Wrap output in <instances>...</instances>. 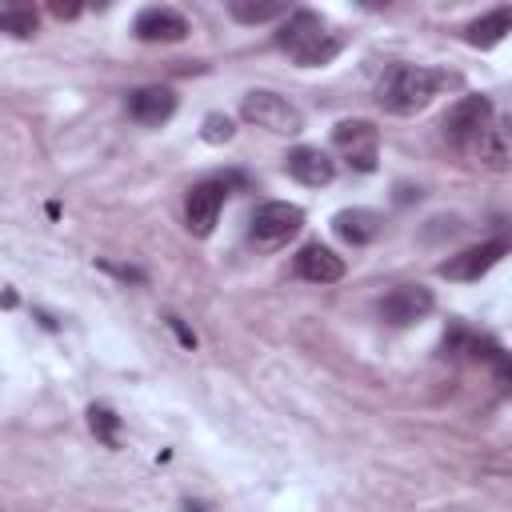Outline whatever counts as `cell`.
Returning a JSON list of instances; mask_svg holds the SVG:
<instances>
[{
    "instance_id": "cell-19",
    "label": "cell",
    "mask_w": 512,
    "mask_h": 512,
    "mask_svg": "<svg viewBox=\"0 0 512 512\" xmlns=\"http://www.w3.org/2000/svg\"><path fill=\"white\" fill-rule=\"evenodd\" d=\"M88 424H92V432H96L108 448H116V444H120V416H116L112 408L92 404V408H88Z\"/></svg>"
},
{
    "instance_id": "cell-16",
    "label": "cell",
    "mask_w": 512,
    "mask_h": 512,
    "mask_svg": "<svg viewBox=\"0 0 512 512\" xmlns=\"http://www.w3.org/2000/svg\"><path fill=\"white\" fill-rule=\"evenodd\" d=\"M508 32H512V8L504 4V8H492V12L476 16V20L464 28V40H468L472 48H496Z\"/></svg>"
},
{
    "instance_id": "cell-17",
    "label": "cell",
    "mask_w": 512,
    "mask_h": 512,
    "mask_svg": "<svg viewBox=\"0 0 512 512\" xmlns=\"http://www.w3.org/2000/svg\"><path fill=\"white\" fill-rule=\"evenodd\" d=\"M228 12L240 24H268V20L288 16V8L280 0H228Z\"/></svg>"
},
{
    "instance_id": "cell-22",
    "label": "cell",
    "mask_w": 512,
    "mask_h": 512,
    "mask_svg": "<svg viewBox=\"0 0 512 512\" xmlns=\"http://www.w3.org/2000/svg\"><path fill=\"white\" fill-rule=\"evenodd\" d=\"M52 16L56 20H72V16H80V4L76 0H68V4L64 0H52Z\"/></svg>"
},
{
    "instance_id": "cell-9",
    "label": "cell",
    "mask_w": 512,
    "mask_h": 512,
    "mask_svg": "<svg viewBox=\"0 0 512 512\" xmlns=\"http://www.w3.org/2000/svg\"><path fill=\"white\" fill-rule=\"evenodd\" d=\"M508 252V240H484V244H476V248H464V252H456V256H448L444 264H440V276H448V280H480L500 256Z\"/></svg>"
},
{
    "instance_id": "cell-3",
    "label": "cell",
    "mask_w": 512,
    "mask_h": 512,
    "mask_svg": "<svg viewBox=\"0 0 512 512\" xmlns=\"http://www.w3.org/2000/svg\"><path fill=\"white\" fill-rule=\"evenodd\" d=\"M240 116H244L248 124H256V128L276 132V136H296V132H304L300 108H296L288 96L268 92V88H252V92L240 100Z\"/></svg>"
},
{
    "instance_id": "cell-18",
    "label": "cell",
    "mask_w": 512,
    "mask_h": 512,
    "mask_svg": "<svg viewBox=\"0 0 512 512\" xmlns=\"http://www.w3.org/2000/svg\"><path fill=\"white\" fill-rule=\"evenodd\" d=\"M36 24H40V16H36V8H24V4H12V8H4V12H0V28H4L8 36H16V40H24V36H32V32H36Z\"/></svg>"
},
{
    "instance_id": "cell-10",
    "label": "cell",
    "mask_w": 512,
    "mask_h": 512,
    "mask_svg": "<svg viewBox=\"0 0 512 512\" xmlns=\"http://www.w3.org/2000/svg\"><path fill=\"white\" fill-rule=\"evenodd\" d=\"M124 108H128V116H132L136 124H144V128H160V124L176 112V92L164 88V84H148V88L128 92Z\"/></svg>"
},
{
    "instance_id": "cell-20",
    "label": "cell",
    "mask_w": 512,
    "mask_h": 512,
    "mask_svg": "<svg viewBox=\"0 0 512 512\" xmlns=\"http://www.w3.org/2000/svg\"><path fill=\"white\" fill-rule=\"evenodd\" d=\"M200 136H204L208 144H228V140L236 136V128H232V120H228V116L212 112V116H204V128H200Z\"/></svg>"
},
{
    "instance_id": "cell-2",
    "label": "cell",
    "mask_w": 512,
    "mask_h": 512,
    "mask_svg": "<svg viewBox=\"0 0 512 512\" xmlns=\"http://www.w3.org/2000/svg\"><path fill=\"white\" fill-rule=\"evenodd\" d=\"M276 48H284L300 68H320L340 52V36L324 28V20L308 8H296L284 16L276 32Z\"/></svg>"
},
{
    "instance_id": "cell-7",
    "label": "cell",
    "mask_w": 512,
    "mask_h": 512,
    "mask_svg": "<svg viewBox=\"0 0 512 512\" xmlns=\"http://www.w3.org/2000/svg\"><path fill=\"white\" fill-rule=\"evenodd\" d=\"M224 196H228V180H200L192 184L188 192V204H184V220H188V232L192 236H212L220 212H224Z\"/></svg>"
},
{
    "instance_id": "cell-6",
    "label": "cell",
    "mask_w": 512,
    "mask_h": 512,
    "mask_svg": "<svg viewBox=\"0 0 512 512\" xmlns=\"http://www.w3.org/2000/svg\"><path fill=\"white\" fill-rule=\"evenodd\" d=\"M332 144L356 172H372L380 160V132L372 120H340L332 128Z\"/></svg>"
},
{
    "instance_id": "cell-5",
    "label": "cell",
    "mask_w": 512,
    "mask_h": 512,
    "mask_svg": "<svg viewBox=\"0 0 512 512\" xmlns=\"http://www.w3.org/2000/svg\"><path fill=\"white\" fill-rule=\"evenodd\" d=\"M304 228V208L300 204H288V200H268L252 212L248 220V236L260 244V248H280L288 244L296 232Z\"/></svg>"
},
{
    "instance_id": "cell-4",
    "label": "cell",
    "mask_w": 512,
    "mask_h": 512,
    "mask_svg": "<svg viewBox=\"0 0 512 512\" xmlns=\"http://www.w3.org/2000/svg\"><path fill=\"white\" fill-rule=\"evenodd\" d=\"M492 120H496L492 100L480 96V92H472V96H464V100H456V104L448 108V116L440 120V136H444L452 148H476Z\"/></svg>"
},
{
    "instance_id": "cell-21",
    "label": "cell",
    "mask_w": 512,
    "mask_h": 512,
    "mask_svg": "<svg viewBox=\"0 0 512 512\" xmlns=\"http://www.w3.org/2000/svg\"><path fill=\"white\" fill-rule=\"evenodd\" d=\"M484 360L492 364V380H496L504 392H512V352H500V348H492Z\"/></svg>"
},
{
    "instance_id": "cell-12",
    "label": "cell",
    "mask_w": 512,
    "mask_h": 512,
    "mask_svg": "<svg viewBox=\"0 0 512 512\" xmlns=\"http://www.w3.org/2000/svg\"><path fill=\"white\" fill-rule=\"evenodd\" d=\"M136 36L140 40H160V44H176V40H184L188 36V20H184V12H176V8H168V4H152V8H144L140 16H136Z\"/></svg>"
},
{
    "instance_id": "cell-14",
    "label": "cell",
    "mask_w": 512,
    "mask_h": 512,
    "mask_svg": "<svg viewBox=\"0 0 512 512\" xmlns=\"http://www.w3.org/2000/svg\"><path fill=\"white\" fill-rule=\"evenodd\" d=\"M476 156L492 172H508L512 168V116H500V120L488 124V132L476 144Z\"/></svg>"
},
{
    "instance_id": "cell-15",
    "label": "cell",
    "mask_w": 512,
    "mask_h": 512,
    "mask_svg": "<svg viewBox=\"0 0 512 512\" xmlns=\"http://www.w3.org/2000/svg\"><path fill=\"white\" fill-rule=\"evenodd\" d=\"M332 232H336L344 244L364 248V244L376 240V232H380V216H376L372 208H340V212L332 216Z\"/></svg>"
},
{
    "instance_id": "cell-13",
    "label": "cell",
    "mask_w": 512,
    "mask_h": 512,
    "mask_svg": "<svg viewBox=\"0 0 512 512\" xmlns=\"http://www.w3.org/2000/svg\"><path fill=\"white\" fill-rule=\"evenodd\" d=\"M296 276L308 284H336L344 276V256H336L328 244L312 240L296 252Z\"/></svg>"
},
{
    "instance_id": "cell-11",
    "label": "cell",
    "mask_w": 512,
    "mask_h": 512,
    "mask_svg": "<svg viewBox=\"0 0 512 512\" xmlns=\"http://www.w3.org/2000/svg\"><path fill=\"white\" fill-rule=\"evenodd\" d=\"M284 164H288V176H292V180H300L304 188H324V184H332V180H336V160H332L328 152L312 148V144L292 148V152L284 156Z\"/></svg>"
},
{
    "instance_id": "cell-8",
    "label": "cell",
    "mask_w": 512,
    "mask_h": 512,
    "mask_svg": "<svg viewBox=\"0 0 512 512\" xmlns=\"http://www.w3.org/2000/svg\"><path fill=\"white\" fill-rule=\"evenodd\" d=\"M432 304H436L432 288H424V284H396V288L380 300V320L392 324V328H404V324L424 320V316L432 312Z\"/></svg>"
},
{
    "instance_id": "cell-1",
    "label": "cell",
    "mask_w": 512,
    "mask_h": 512,
    "mask_svg": "<svg viewBox=\"0 0 512 512\" xmlns=\"http://www.w3.org/2000/svg\"><path fill=\"white\" fill-rule=\"evenodd\" d=\"M448 84H452V76L440 72V68H428V64H392V68L380 76V84H376V100H380V108L392 112V116H416V112H424Z\"/></svg>"
}]
</instances>
